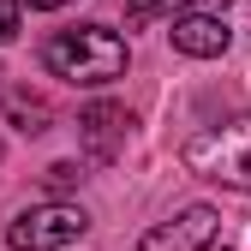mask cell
<instances>
[{
  "label": "cell",
  "mask_w": 251,
  "mask_h": 251,
  "mask_svg": "<svg viewBox=\"0 0 251 251\" xmlns=\"http://www.w3.org/2000/svg\"><path fill=\"white\" fill-rule=\"evenodd\" d=\"M203 251H209V245H203Z\"/></svg>",
  "instance_id": "obj_14"
},
{
  "label": "cell",
  "mask_w": 251,
  "mask_h": 251,
  "mask_svg": "<svg viewBox=\"0 0 251 251\" xmlns=\"http://www.w3.org/2000/svg\"><path fill=\"white\" fill-rule=\"evenodd\" d=\"M54 6H72V0H18V12H54Z\"/></svg>",
  "instance_id": "obj_11"
},
{
  "label": "cell",
  "mask_w": 251,
  "mask_h": 251,
  "mask_svg": "<svg viewBox=\"0 0 251 251\" xmlns=\"http://www.w3.org/2000/svg\"><path fill=\"white\" fill-rule=\"evenodd\" d=\"M185 0H132V6H126V30H150L162 12H179Z\"/></svg>",
  "instance_id": "obj_8"
},
{
  "label": "cell",
  "mask_w": 251,
  "mask_h": 251,
  "mask_svg": "<svg viewBox=\"0 0 251 251\" xmlns=\"http://www.w3.org/2000/svg\"><path fill=\"white\" fill-rule=\"evenodd\" d=\"M168 36H174V48L185 54V60H222L227 54V24H222V12H179L174 24H168Z\"/></svg>",
  "instance_id": "obj_6"
},
{
  "label": "cell",
  "mask_w": 251,
  "mask_h": 251,
  "mask_svg": "<svg viewBox=\"0 0 251 251\" xmlns=\"http://www.w3.org/2000/svg\"><path fill=\"white\" fill-rule=\"evenodd\" d=\"M179 162L198 179H222L233 192H251V114L227 120V126H209V132H192Z\"/></svg>",
  "instance_id": "obj_2"
},
{
  "label": "cell",
  "mask_w": 251,
  "mask_h": 251,
  "mask_svg": "<svg viewBox=\"0 0 251 251\" xmlns=\"http://www.w3.org/2000/svg\"><path fill=\"white\" fill-rule=\"evenodd\" d=\"M126 108L120 102H90L84 114H78V138H84V155L90 162H114V155L126 150Z\"/></svg>",
  "instance_id": "obj_5"
},
{
  "label": "cell",
  "mask_w": 251,
  "mask_h": 251,
  "mask_svg": "<svg viewBox=\"0 0 251 251\" xmlns=\"http://www.w3.org/2000/svg\"><path fill=\"white\" fill-rule=\"evenodd\" d=\"M18 36V0H0V48Z\"/></svg>",
  "instance_id": "obj_9"
},
{
  "label": "cell",
  "mask_w": 251,
  "mask_h": 251,
  "mask_svg": "<svg viewBox=\"0 0 251 251\" xmlns=\"http://www.w3.org/2000/svg\"><path fill=\"white\" fill-rule=\"evenodd\" d=\"M6 114L18 120V132H30V138L48 132V102H42V96H30V90H12V96H6Z\"/></svg>",
  "instance_id": "obj_7"
},
{
  "label": "cell",
  "mask_w": 251,
  "mask_h": 251,
  "mask_svg": "<svg viewBox=\"0 0 251 251\" xmlns=\"http://www.w3.org/2000/svg\"><path fill=\"white\" fill-rule=\"evenodd\" d=\"M42 66L66 84H114L126 72V36L108 24H78V30H54L42 42Z\"/></svg>",
  "instance_id": "obj_1"
},
{
  "label": "cell",
  "mask_w": 251,
  "mask_h": 251,
  "mask_svg": "<svg viewBox=\"0 0 251 251\" xmlns=\"http://www.w3.org/2000/svg\"><path fill=\"white\" fill-rule=\"evenodd\" d=\"M84 227H90L84 209H72V203H36V209H24L6 227V245L12 251H66V245L84 239Z\"/></svg>",
  "instance_id": "obj_3"
},
{
  "label": "cell",
  "mask_w": 251,
  "mask_h": 251,
  "mask_svg": "<svg viewBox=\"0 0 251 251\" xmlns=\"http://www.w3.org/2000/svg\"><path fill=\"white\" fill-rule=\"evenodd\" d=\"M72 179H78V168H72V162H54V168H48V192H66Z\"/></svg>",
  "instance_id": "obj_10"
},
{
  "label": "cell",
  "mask_w": 251,
  "mask_h": 251,
  "mask_svg": "<svg viewBox=\"0 0 251 251\" xmlns=\"http://www.w3.org/2000/svg\"><path fill=\"white\" fill-rule=\"evenodd\" d=\"M215 227H222V215H215L209 203H192V209H179L174 222L150 227V233L138 239V251H203V245L215 239Z\"/></svg>",
  "instance_id": "obj_4"
},
{
  "label": "cell",
  "mask_w": 251,
  "mask_h": 251,
  "mask_svg": "<svg viewBox=\"0 0 251 251\" xmlns=\"http://www.w3.org/2000/svg\"><path fill=\"white\" fill-rule=\"evenodd\" d=\"M0 155H6V150H0Z\"/></svg>",
  "instance_id": "obj_13"
},
{
  "label": "cell",
  "mask_w": 251,
  "mask_h": 251,
  "mask_svg": "<svg viewBox=\"0 0 251 251\" xmlns=\"http://www.w3.org/2000/svg\"><path fill=\"white\" fill-rule=\"evenodd\" d=\"M233 0H198V12H227Z\"/></svg>",
  "instance_id": "obj_12"
}]
</instances>
